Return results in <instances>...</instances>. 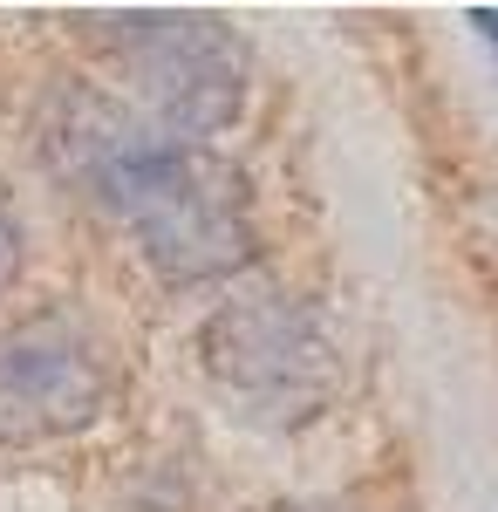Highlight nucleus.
Returning <instances> with one entry per match:
<instances>
[{"label": "nucleus", "mask_w": 498, "mask_h": 512, "mask_svg": "<svg viewBox=\"0 0 498 512\" xmlns=\"http://www.w3.org/2000/svg\"><path fill=\"white\" fill-rule=\"evenodd\" d=\"M48 158L96 212H110L164 280H219L253 253L246 192L198 137L123 110L103 89H62Z\"/></svg>", "instance_id": "f257e3e1"}, {"label": "nucleus", "mask_w": 498, "mask_h": 512, "mask_svg": "<svg viewBox=\"0 0 498 512\" xmlns=\"http://www.w3.org/2000/svg\"><path fill=\"white\" fill-rule=\"evenodd\" d=\"M82 35L123 69L151 123L178 137H212L246 110V41L219 14L116 7V14H82Z\"/></svg>", "instance_id": "f03ea898"}, {"label": "nucleus", "mask_w": 498, "mask_h": 512, "mask_svg": "<svg viewBox=\"0 0 498 512\" xmlns=\"http://www.w3.org/2000/svg\"><path fill=\"white\" fill-rule=\"evenodd\" d=\"M110 390V355L82 315L41 308L0 328V444H55L89 431Z\"/></svg>", "instance_id": "7ed1b4c3"}, {"label": "nucleus", "mask_w": 498, "mask_h": 512, "mask_svg": "<svg viewBox=\"0 0 498 512\" xmlns=\"http://www.w3.org/2000/svg\"><path fill=\"white\" fill-rule=\"evenodd\" d=\"M205 355L232 390L260 396V403H314L335 376V349H328L321 321L280 294L219 308L205 328Z\"/></svg>", "instance_id": "20e7f679"}, {"label": "nucleus", "mask_w": 498, "mask_h": 512, "mask_svg": "<svg viewBox=\"0 0 498 512\" xmlns=\"http://www.w3.org/2000/svg\"><path fill=\"white\" fill-rule=\"evenodd\" d=\"M14 274H21V219H14L7 198H0V294L14 287Z\"/></svg>", "instance_id": "39448f33"}, {"label": "nucleus", "mask_w": 498, "mask_h": 512, "mask_svg": "<svg viewBox=\"0 0 498 512\" xmlns=\"http://www.w3.org/2000/svg\"><path fill=\"white\" fill-rule=\"evenodd\" d=\"M471 21H478V35L498 41V7H471Z\"/></svg>", "instance_id": "423d86ee"}]
</instances>
